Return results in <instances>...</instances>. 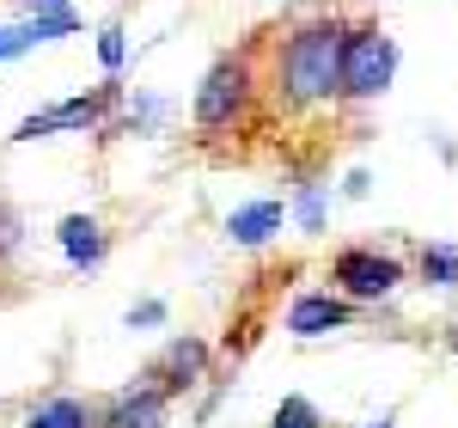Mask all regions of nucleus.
Instances as JSON below:
<instances>
[{"instance_id": "obj_1", "label": "nucleus", "mask_w": 458, "mask_h": 428, "mask_svg": "<svg viewBox=\"0 0 458 428\" xmlns=\"http://www.w3.org/2000/svg\"><path fill=\"white\" fill-rule=\"evenodd\" d=\"M343 37H349V19L336 13H306L276 37L269 73H263L276 116H312L343 98Z\"/></svg>"}, {"instance_id": "obj_2", "label": "nucleus", "mask_w": 458, "mask_h": 428, "mask_svg": "<svg viewBox=\"0 0 458 428\" xmlns=\"http://www.w3.org/2000/svg\"><path fill=\"white\" fill-rule=\"evenodd\" d=\"M263 98V73L250 62V49H233V56H220L208 73H202V86H196V129L202 135H233V129H245L250 110Z\"/></svg>"}, {"instance_id": "obj_3", "label": "nucleus", "mask_w": 458, "mask_h": 428, "mask_svg": "<svg viewBox=\"0 0 458 428\" xmlns=\"http://www.w3.org/2000/svg\"><path fill=\"white\" fill-rule=\"evenodd\" d=\"M397 80V43L386 37L379 19H349L343 37V105H373Z\"/></svg>"}, {"instance_id": "obj_4", "label": "nucleus", "mask_w": 458, "mask_h": 428, "mask_svg": "<svg viewBox=\"0 0 458 428\" xmlns=\"http://www.w3.org/2000/svg\"><path fill=\"white\" fill-rule=\"evenodd\" d=\"M403 282H410V276H403V257H391V251H379V245H343L330 257V294H343L354 306H379V300H391Z\"/></svg>"}, {"instance_id": "obj_5", "label": "nucleus", "mask_w": 458, "mask_h": 428, "mask_svg": "<svg viewBox=\"0 0 458 428\" xmlns=\"http://www.w3.org/2000/svg\"><path fill=\"white\" fill-rule=\"evenodd\" d=\"M116 105H123V86H116V80H105V86H92V92H80V98H62V105L25 116V123L13 129V141H49V135L110 129V110H116Z\"/></svg>"}, {"instance_id": "obj_6", "label": "nucleus", "mask_w": 458, "mask_h": 428, "mask_svg": "<svg viewBox=\"0 0 458 428\" xmlns=\"http://www.w3.org/2000/svg\"><path fill=\"white\" fill-rule=\"evenodd\" d=\"M208 361H214V349L202 343V337H172L159 355L147 361V380H153L165 398H183L196 380H208Z\"/></svg>"}, {"instance_id": "obj_7", "label": "nucleus", "mask_w": 458, "mask_h": 428, "mask_svg": "<svg viewBox=\"0 0 458 428\" xmlns=\"http://www.w3.org/2000/svg\"><path fill=\"white\" fill-rule=\"evenodd\" d=\"M165 416H172V398L159 392L147 373L98 404V428H165Z\"/></svg>"}, {"instance_id": "obj_8", "label": "nucleus", "mask_w": 458, "mask_h": 428, "mask_svg": "<svg viewBox=\"0 0 458 428\" xmlns=\"http://www.w3.org/2000/svg\"><path fill=\"white\" fill-rule=\"evenodd\" d=\"M55 245H62V257L73 270H98L110 257V227L98 214H62L55 220Z\"/></svg>"}, {"instance_id": "obj_9", "label": "nucleus", "mask_w": 458, "mask_h": 428, "mask_svg": "<svg viewBox=\"0 0 458 428\" xmlns=\"http://www.w3.org/2000/svg\"><path fill=\"white\" fill-rule=\"evenodd\" d=\"M354 300H343V294H300L293 306H287V330L293 337H324V330H343V324H354Z\"/></svg>"}, {"instance_id": "obj_10", "label": "nucleus", "mask_w": 458, "mask_h": 428, "mask_svg": "<svg viewBox=\"0 0 458 428\" xmlns=\"http://www.w3.org/2000/svg\"><path fill=\"white\" fill-rule=\"evenodd\" d=\"M282 220H287V202L263 196V202H245V209L226 214V239H233V245H269V239L282 233Z\"/></svg>"}, {"instance_id": "obj_11", "label": "nucleus", "mask_w": 458, "mask_h": 428, "mask_svg": "<svg viewBox=\"0 0 458 428\" xmlns=\"http://www.w3.org/2000/svg\"><path fill=\"white\" fill-rule=\"evenodd\" d=\"M25 428H98V404L80 392H49L25 410Z\"/></svg>"}, {"instance_id": "obj_12", "label": "nucleus", "mask_w": 458, "mask_h": 428, "mask_svg": "<svg viewBox=\"0 0 458 428\" xmlns=\"http://www.w3.org/2000/svg\"><path fill=\"white\" fill-rule=\"evenodd\" d=\"M73 31H80V13L68 0H49V6H37L31 19L19 25V43L31 49V43H55V37H73Z\"/></svg>"}, {"instance_id": "obj_13", "label": "nucleus", "mask_w": 458, "mask_h": 428, "mask_svg": "<svg viewBox=\"0 0 458 428\" xmlns=\"http://www.w3.org/2000/svg\"><path fill=\"white\" fill-rule=\"evenodd\" d=\"M416 276L428 287H458V245H422L416 251Z\"/></svg>"}, {"instance_id": "obj_14", "label": "nucleus", "mask_w": 458, "mask_h": 428, "mask_svg": "<svg viewBox=\"0 0 458 428\" xmlns=\"http://www.w3.org/2000/svg\"><path fill=\"white\" fill-rule=\"evenodd\" d=\"M19 251H25V214L13 209V202H0V270H6Z\"/></svg>"}, {"instance_id": "obj_15", "label": "nucleus", "mask_w": 458, "mask_h": 428, "mask_svg": "<svg viewBox=\"0 0 458 428\" xmlns=\"http://www.w3.org/2000/svg\"><path fill=\"white\" fill-rule=\"evenodd\" d=\"M276 428H324L318 423V410L306 398H282V410H276Z\"/></svg>"}, {"instance_id": "obj_16", "label": "nucleus", "mask_w": 458, "mask_h": 428, "mask_svg": "<svg viewBox=\"0 0 458 428\" xmlns=\"http://www.w3.org/2000/svg\"><path fill=\"white\" fill-rule=\"evenodd\" d=\"M98 56H105L110 73L123 68V56H129V49H123V25H105V31H98Z\"/></svg>"}, {"instance_id": "obj_17", "label": "nucleus", "mask_w": 458, "mask_h": 428, "mask_svg": "<svg viewBox=\"0 0 458 428\" xmlns=\"http://www.w3.org/2000/svg\"><path fill=\"white\" fill-rule=\"evenodd\" d=\"M300 220H306V233H318V227H324V190H318V184H306V190H300Z\"/></svg>"}, {"instance_id": "obj_18", "label": "nucleus", "mask_w": 458, "mask_h": 428, "mask_svg": "<svg viewBox=\"0 0 458 428\" xmlns=\"http://www.w3.org/2000/svg\"><path fill=\"white\" fill-rule=\"evenodd\" d=\"M159 319H165V306H159V300H141V306L129 312V324H159Z\"/></svg>"}, {"instance_id": "obj_19", "label": "nucleus", "mask_w": 458, "mask_h": 428, "mask_svg": "<svg viewBox=\"0 0 458 428\" xmlns=\"http://www.w3.org/2000/svg\"><path fill=\"white\" fill-rule=\"evenodd\" d=\"M13 56H25V43H19V31L0 25V62H13Z\"/></svg>"}, {"instance_id": "obj_20", "label": "nucleus", "mask_w": 458, "mask_h": 428, "mask_svg": "<svg viewBox=\"0 0 458 428\" xmlns=\"http://www.w3.org/2000/svg\"><path fill=\"white\" fill-rule=\"evenodd\" d=\"M360 428H391V423H360Z\"/></svg>"}, {"instance_id": "obj_21", "label": "nucleus", "mask_w": 458, "mask_h": 428, "mask_svg": "<svg viewBox=\"0 0 458 428\" xmlns=\"http://www.w3.org/2000/svg\"><path fill=\"white\" fill-rule=\"evenodd\" d=\"M37 6H49V0H37Z\"/></svg>"}]
</instances>
